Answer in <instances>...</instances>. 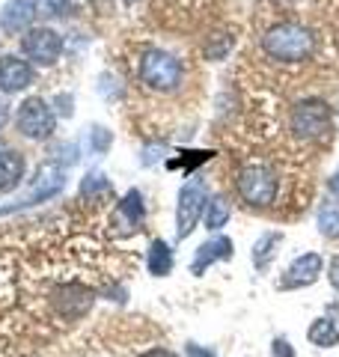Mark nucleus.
I'll return each instance as SVG.
<instances>
[{"label":"nucleus","instance_id":"1","mask_svg":"<svg viewBox=\"0 0 339 357\" xmlns=\"http://www.w3.org/2000/svg\"><path fill=\"white\" fill-rule=\"evenodd\" d=\"M262 51L277 63H301L315 51V36L298 21H282L262 36Z\"/></svg>","mask_w":339,"mask_h":357},{"label":"nucleus","instance_id":"2","mask_svg":"<svg viewBox=\"0 0 339 357\" xmlns=\"http://www.w3.org/2000/svg\"><path fill=\"white\" fill-rule=\"evenodd\" d=\"M182 63H179L173 54L149 48L140 57V81L155 89V93H173L182 84Z\"/></svg>","mask_w":339,"mask_h":357},{"label":"nucleus","instance_id":"3","mask_svg":"<svg viewBox=\"0 0 339 357\" xmlns=\"http://www.w3.org/2000/svg\"><path fill=\"white\" fill-rule=\"evenodd\" d=\"M235 188H239V197L250 208H265L277 197V176L265 164H247L235 178Z\"/></svg>","mask_w":339,"mask_h":357},{"label":"nucleus","instance_id":"4","mask_svg":"<svg viewBox=\"0 0 339 357\" xmlns=\"http://www.w3.org/2000/svg\"><path fill=\"white\" fill-rule=\"evenodd\" d=\"M333 126V110L319 98L298 102L292 110V131L298 140H322Z\"/></svg>","mask_w":339,"mask_h":357},{"label":"nucleus","instance_id":"5","mask_svg":"<svg viewBox=\"0 0 339 357\" xmlns=\"http://www.w3.org/2000/svg\"><path fill=\"white\" fill-rule=\"evenodd\" d=\"M15 126L27 140H48L56 128V114L48 107V102L39 96H30L21 102L15 114Z\"/></svg>","mask_w":339,"mask_h":357},{"label":"nucleus","instance_id":"6","mask_svg":"<svg viewBox=\"0 0 339 357\" xmlns=\"http://www.w3.org/2000/svg\"><path fill=\"white\" fill-rule=\"evenodd\" d=\"M206 188H202V182H188L182 191H179V206H176V238L185 241L190 232L197 229L199 218L206 215Z\"/></svg>","mask_w":339,"mask_h":357},{"label":"nucleus","instance_id":"7","mask_svg":"<svg viewBox=\"0 0 339 357\" xmlns=\"http://www.w3.org/2000/svg\"><path fill=\"white\" fill-rule=\"evenodd\" d=\"M21 51H24V57L30 63L42 66V69H48L60 60L63 54V36L51 27H30L24 36H21Z\"/></svg>","mask_w":339,"mask_h":357},{"label":"nucleus","instance_id":"8","mask_svg":"<svg viewBox=\"0 0 339 357\" xmlns=\"http://www.w3.org/2000/svg\"><path fill=\"white\" fill-rule=\"evenodd\" d=\"M66 188V173H63V167L56 164V161H42L36 167V176H33V185H30V191L21 197V203L15 206H9L3 211H13V208H24V206H36L42 203V199H51L56 197Z\"/></svg>","mask_w":339,"mask_h":357},{"label":"nucleus","instance_id":"9","mask_svg":"<svg viewBox=\"0 0 339 357\" xmlns=\"http://www.w3.org/2000/svg\"><path fill=\"white\" fill-rule=\"evenodd\" d=\"M146 220V206H143V194L137 188H131L116 203V208L110 211V232L113 236H131V232H137Z\"/></svg>","mask_w":339,"mask_h":357},{"label":"nucleus","instance_id":"10","mask_svg":"<svg viewBox=\"0 0 339 357\" xmlns=\"http://www.w3.org/2000/svg\"><path fill=\"white\" fill-rule=\"evenodd\" d=\"M54 310L60 312L63 319H81L89 312V307H93V301H96V292L93 289H86L81 283H66L60 289H54Z\"/></svg>","mask_w":339,"mask_h":357},{"label":"nucleus","instance_id":"11","mask_svg":"<svg viewBox=\"0 0 339 357\" xmlns=\"http://www.w3.org/2000/svg\"><path fill=\"white\" fill-rule=\"evenodd\" d=\"M322 271H324L322 253H301L298 259L286 268V274H282V280H280V289H307L319 280Z\"/></svg>","mask_w":339,"mask_h":357},{"label":"nucleus","instance_id":"12","mask_svg":"<svg viewBox=\"0 0 339 357\" xmlns=\"http://www.w3.org/2000/svg\"><path fill=\"white\" fill-rule=\"evenodd\" d=\"M33 84V66L27 60L15 57V54H3L0 57V93H24Z\"/></svg>","mask_w":339,"mask_h":357},{"label":"nucleus","instance_id":"13","mask_svg":"<svg viewBox=\"0 0 339 357\" xmlns=\"http://www.w3.org/2000/svg\"><path fill=\"white\" fill-rule=\"evenodd\" d=\"M39 15V0H13L0 13V27L6 33H27Z\"/></svg>","mask_w":339,"mask_h":357},{"label":"nucleus","instance_id":"14","mask_svg":"<svg viewBox=\"0 0 339 357\" xmlns=\"http://www.w3.org/2000/svg\"><path fill=\"white\" fill-rule=\"evenodd\" d=\"M232 253H235L232 238H226V236H214L211 241H206V244H199V248H197L194 262H190V274H197V277H199L209 265L232 259Z\"/></svg>","mask_w":339,"mask_h":357},{"label":"nucleus","instance_id":"15","mask_svg":"<svg viewBox=\"0 0 339 357\" xmlns=\"http://www.w3.org/2000/svg\"><path fill=\"white\" fill-rule=\"evenodd\" d=\"M21 178H24V155L15 149H3L0 152V191H15Z\"/></svg>","mask_w":339,"mask_h":357},{"label":"nucleus","instance_id":"16","mask_svg":"<svg viewBox=\"0 0 339 357\" xmlns=\"http://www.w3.org/2000/svg\"><path fill=\"white\" fill-rule=\"evenodd\" d=\"M280 241H282V232H265V236H259V241L250 250V259L256 265V271H268L271 268V259L277 256Z\"/></svg>","mask_w":339,"mask_h":357},{"label":"nucleus","instance_id":"17","mask_svg":"<svg viewBox=\"0 0 339 357\" xmlns=\"http://www.w3.org/2000/svg\"><path fill=\"white\" fill-rule=\"evenodd\" d=\"M307 340L312 345H319V349H336V345H339V328H336V321L327 319V316L312 319V325L307 331Z\"/></svg>","mask_w":339,"mask_h":357},{"label":"nucleus","instance_id":"18","mask_svg":"<svg viewBox=\"0 0 339 357\" xmlns=\"http://www.w3.org/2000/svg\"><path fill=\"white\" fill-rule=\"evenodd\" d=\"M146 268H149V274L155 277H167L173 271V250H170V244L155 238L149 244V256H146Z\"/></svg>","mask_w":339,"mask_h":357},{"label":"nucleus","instance_id":"19","mask_svg":"<svg viewBox=\"0 0 339 357\" xmlns=\"http://www.w3.org/2000/svg\"><path fill=\"white\" fill-rule=\"evenodd\" d=\"M229 215H232V208L226 203V197H220V194L211 197L206 203V229H211V232L223 229L226 223H229Z\"/></svg>","mask_w":339,"mask_h":357},{"label":"nucleus","instance_id":"20","mask_svg":"<svg viewBox=\"0 0 339 357\" xmlns=\"http://www.w3.org/2000/svg\"><path fill=\"white\" fill-rule=\"evenodd\" d=\"M319 232L324 238H339V206H322L319 208Z\"/></svg>","mask_w":339,"mask_h":357},{"label":"nucleus","instance_id":"21","mask_svg":"<svg viewBox=\"0 0 339 357\" xmlns=\"http://www.w3.org/2000/svg\"><path fill=\"white\" fill-rule=\"evenodd\" d=\"M81 194L86 197V199H98V197H107V194H113V188H110V182L101 173H89L86 178H84V185H81Z\"/></svg>","mask_w":339,"mask_h":357},{"label":"nucleus","instance_id":"22","mask_svg":"<svg viewBox=\"0 0 339 357\" xmlns=\"http://www.w3.org/2000/svg\"><path fill=\"white\" fill-rule=\"evenodd\" d=\"M232 45H235L232 36H226V33H218V36H211L209 45H206V57H209V60H223L226 54H229Z\"/></svg>","mask_w":339,"mask_h":357},{"label":"nucleus","instance_id":"23","mask_svg":"<svg viewBox=\"0 0 339 357\" xmlns=\"http://www.w3.org/2000/svg\"><path fill=\"white\" fill-rule=\"evenodd\" d=\"M110 143H113V134L107 128H101V126H93V131H89V152L105 155L110 149Z\"/></svg>","mask_w":339,"mask_h":357},{"label":"nucleus","instance_id":"24","mask_svg":"<svg viewBox=\"0 0 339 357\" xmlns=\"http://www.w3.org/2000/svg\"><path fill=\"white\" fill-rule=\"evenodd\" d=\"M271 357H295V349H292V342L286 337H277L271 342Z\"/></svg>","mask_w":339,"mask_h":357},{"label":"nucleus","instance_id":"25","mask_svg":"<svg viewBox=\"0 0 339 357\" xmlns=\"http://www.w3.org/2000/svg\"><path fill=\"white\" fill-rule=\"evenodd\" d=\"M42 6L48 9L51 15H69V9H72V0H42Z\"/></svg>","mask_w":339,"mask_h":357},{"label":"nucleus","instance_id":"26","mask_svg":"<svg viewBox=\"0 0 339 357\" xmlns=\"http://www.w3.org/2000/svg\"><path fill=\"white\" fill-rule=\"evenodd\" d=\"M185 357H214L211 349H202L197 342H185Z\"/></svg>","mask_w":339,"mask_h":357},{"label":"nucleus","instance_id":"27","mask_svg":"<svg viewBox=\"0 0 339 357\" xmlns=\"http://www.w3.org/2000/svg\"><path fill=\"white\" fill-rule=\"evenodd\" d=\"M327 280H331V286L339 292V256H333V259L327 262Z\"/></svg>","mask_w":339,"mask_h":357},{"label":"nucleus","instance_id":"28","mask_svg":"<svg viewBox=\"0 0 339 357\" xmlns=\"http://www.w3.org/2000/svg\"><path fill=\"white\" fill-rule=\"evenodd\" d=\"M140 357H179V354L170 351V349H149V351H143Z\"/></svg>","mask_w":339,"mask_h":357},{"label":"nucleus","instance_id":"29","mask_svg":"<svg viewBox=\"0 0 339 357\" xmlns=\"http://www.w3.org/2000/svg\"><path fill=\"white\" fill-rule=\"evenodd\" d=\"M327 191H331V194L339 199V170H336L331 178H327Z\"/></svg>","mask_w":339,"mask_h":357},{"label":"nucleus","instance_id":"30","mask_svg":"<svg viewBox=\"0 0 339 357\" xmlns=\"http://www.w3.org/2000/svg\"><path fill=\"white\" fill-rule=\"evenodd\" d=\"M6 119H9V105L3 102V98H0V128L6 126Z\"/></svg>","mask_w":339,"mask_h":357}]
</instances>
